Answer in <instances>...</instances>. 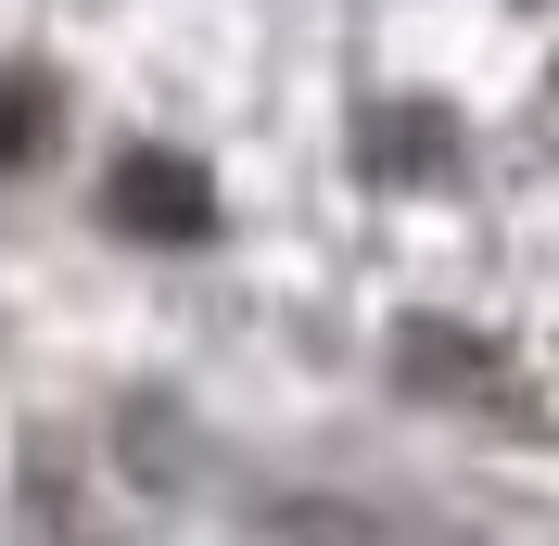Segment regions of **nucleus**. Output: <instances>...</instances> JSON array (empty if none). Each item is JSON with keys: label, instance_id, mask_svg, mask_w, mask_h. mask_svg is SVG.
<instances>
[{"label": "nucleus", "instance_id": "1", "mask_svg": "<svg viewBox=\"0 0 559 546\" xmlns=\"http://www.w3.org/2000/svg\"><path fill=\"white\" fill-rule=\"evenodd\" d=\"M115 216H140V229H166V241H204V178L191 166H128L115 178Z\"/></svg>", "mask_w": 559, "mask_h": 546}, {"label": "nucleus", "instance_id": "2", "mask_svg": "<svg viewBox=\"0 0 559 546\" xmlns=\"http://www.w3.org/2000/svg\"><path fill=\"white\" fill-rule=\"evenodd\" d=\"M26 128H38V90H26V76H0V166L26 153Z\"/></svg>", "mask_w": 559, "mask_h": 546}]
</instances>
